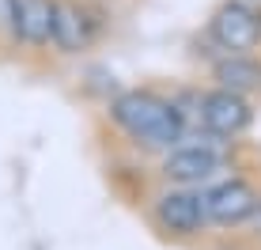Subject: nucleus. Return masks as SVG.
Instances as JSON below:
<instances>
[{
  "mask_svg": "<svg viewBox=\"0 0 261 250\" xmlns=\"http://www.w3.org/2000/svg\"><path fill=\"white\" fill-rule=\"evenodd\" d=\"M106 118L133 148L163 156L190 137V118L182 114L174 95L155 87H125L106 99Z\"/></svg>",
  "mask_w": 261,
  "mask_h": 250,
  "instance_id": "f257e3e1",
  "label": "nucleus"
},
{
  "mask_svg": "<svg viewBox=\"0 0 261 250\" xmlns=\"http://www.w3.org/2000/svg\"><path fill=\"white\" fill-rule=\"evenodd\" d=\"M231 174V140H220L212 133L193 129L178 148L159 156V178L167 186H201Z\"/></svg>",
  "mask_w": 261,
  "mask_h": 250,
  "instance_id": "f03ea898",
  "label": "nucleus"
},
{
  "mask_svg": "<svg viewBox=\"0 0 261 250\" xmlns=\"http://www.w3.org/2000/svg\"><path fill=\"white\" fill-rule=\"evenodd\" d=\"M148 216L155 231H163L174 243H190V239H201L208 231V212H204V197L193 186H167L159 193H151L148 201Z\"/></svg>",
  "mask_w": 261,
  "mask_h": 250,
  "instance_id": "7ed1b4c3",
  "label": "nucleus"
},
{
  "mask_svg": "<svg viewBox=\"0 0 261 250\" xmlns=\"http://www.w3.org/2000/svg\"><path fill=\"white\" fill-rule=\"evenodd\" d=\"M110 31V8L102 0H57V27L53 49L61 57H80L95 49Z\"/></svg>",
  "mask_w": 261,
  "mask_h": 250,
  "instance_id": "20e7f679",
  "label": "nucleus"
},
{
  "mask_svg": "<svg viewBox=\"0 0 261 250\" xmlns=\"http://www.w3.org/2000/svg\"><path fill=\"white\" fill-rule=\"evenodd\" d=\"M201 197H204V212H208L212 228H242L254 216L261 190L246 174H223L216 182L201 186Z\"/></svg>",
  "mask_w": 261,
  "mask_h": 250,
  "instance_id": "39448f33",
  "label": "nucleus"
},
{
  "mask_svg": "<svg viewBox=\"0 0 261 250\" xmlns=\"http://www.w3.org/2000/svg\"><path fill=\"white\" fill-rule=\"evenodd\" d=\"M250 125H254V103H250L246 95H235V91H227V87H208V91H201V106H197L193 129L212 133V137H220V140H239Z\"/></svg>",
  "mask_w": 261,
  "mask_h": 250,
  "instance_id": "423d86ee",
  "label": "nucleus"
},
{
  "mask_svg": "<svg viewBox=\"0 0 261 250\" xmlns=\"http://www.w3.org/2000/svg\"><path fill=\"white\" fill-rule=\"evenodd\" d=\"M208 38L223 53H254V49H261V19L242 12L231 0H223L208 15Z\"/></svg>",
  "mask_w": 261,
  "mask_h": 250,
  "instance_id": "0eeeda50",
  "label": "nucleus"
},
{
  "mask_svg": "<svg viewBox=\"0 0 261 250\" xmlns=\"http://www.w3.org/2000/svg\"><path fill=\"white\" fill-rule=\"evenodd\" d=\"M19 15V49L46 53L53 49V27H57V0H15Z\"/></svg>",
  "mask_w": 261,
  "mask_h": 250,
  "instance_id": "6e6552de",
  "label": "nucleus"
},
{
  "mask_svg": "<svg viewBox=\"0 0 261 250\" xmlns=\"http://www.w3.org/2000/svg\"><path fill=\"white\" fill-rule=\"evenodd\" d=\"M212 84L254 99L261 95V61L254 53H220L212 61Z\"/></svg>",
  "mask_w": 261,
  "mask_h": 250,
  "instance_id": "1a4fd4ad",
  "label": "nucleus"
},
{
  "mask_svg": "<svg viewBox=\"0 0 261 250\" xmlns=\"http://www.w3.org/2000/svg\"><path fill=\"white\" fill-rule=\"evenodd\" d=\"M19 15L15 0H0V49H19Z\"/></svg>",
  "mask_w": 261,
  "mask_h": 250,
  "instance_id": "9d476101",
  "label": "nucleus"
},
{
  "mask_svg": "<svg viewBox=\"0 0 261 250\" xmlns=\"http://www.w3.org/2000/svg\"><path fill=\"white\" fill-rule=\"evenodd\" d=\"M231 4H239L242 12H250V15H257V19H261V0H231Z\"/></svg>",
  "mask_w": 261,
  "mask_h": 250,
  "instance_id": "9b49d317",
  "label": "nucleus"
},
{
  "mask_svg": "<svg viewBox=\"0 0 261 250\" xmlns=\"http://www.w3.org/2000/svg\"><path fill=\"white\" fill-rule=\"evenodd\" d=\"M246 228H250V231H254V235L261 239V201H257V209H254V216H250V220H246Z\"/></svg>",
  "mask_w": 261,
  "mask_h": 250,
  "instance_id": "f8f14e48",
  "label": "nucleus"
},
{
  "mask_svg": "<svg viewBox=\"0 0 261 250\" xmlns=\"http://www.w3.org/2000/svg\"><path fill=\"white\" fill-rule=\"evenodd\" d=\"M102 4H110V0H102Z\"/></svg>",
  "mask_w": 261,
  "mask_h": 250,
  "instance_id": "ddd939ff",
  "label": "nucleus"
}]
</instances>
